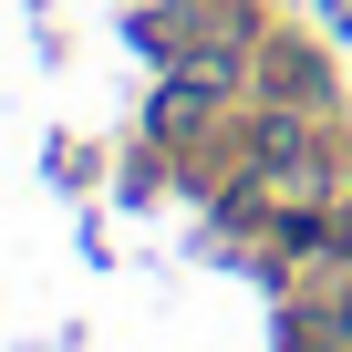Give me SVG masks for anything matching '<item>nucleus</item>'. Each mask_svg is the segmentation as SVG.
Listing matches in <instances>:
<instances>
[{
	"label": "nucleus",
	"mask_w": 352,
	"mask_h": 352,
	"mask_svg": "<svg viewBox=\"0 0 352 352\" xmlns=\"http://www.w3.org/2000/svg\"><path fill=\"white\" fill-rule=\"evenodd\" d=\"M208 104H218V83H197V73H187V83H166V94H155V124H166V135H187Z\"/></svg>",
	"instance_id": "f257e3e1"
}]
</instances>
